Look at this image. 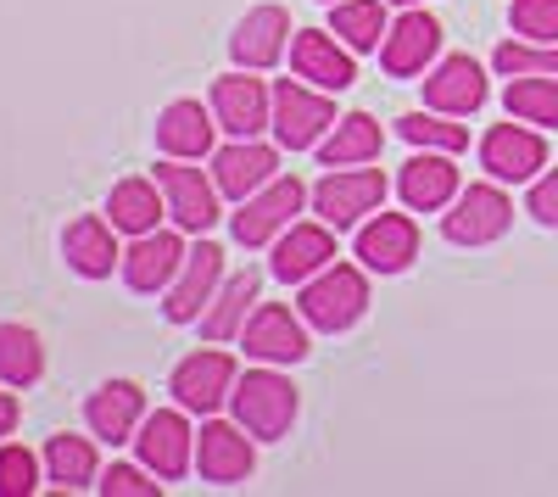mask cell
<instances>
[{"mask_svg": "<svg viewBox=\"0 0 558 497\" xmlns=\"http://www.w3.org/2000/svg\"><path fill=\"white\" fill-rule=\"evenodd\" d=\"M296 307H302V319L313 330H324V336L352 330L363 313H368V268L363 263H330V268H318V275L302 286Z\"/></svg>", "mask_w": 558, "mask_h": 497, "instance_id": "cell-1", "label": "cell"}, {"mask_svg": "<svg viewBox=\"0 0 558 497\" xmlns=\"http://www.w3.org/2000/svg\"><path fill=\"white\" fill-rule=\"evenodd\" d=\"M229 409H235V420L257 436V441H279L291 436L296 414H302V397L291 386V375H279L274 364L263 369H246L235 380V391H229Z\"/></svg>", "mask_w": 558, "mask_h": 497, "instance_id": "cell-2", "label": "cell"}, {"mask_svg": "<svg viewBox=\"0 0 558 497\" xmlns=\"http://www.w3.org/2000/svg\"><path fill=\"white\" fill-rule=\"evenodd\" d=\"M307 202H313V191L302 185V179H296V173H279V179H268L257 196L241 202V213L229 218V230H235V241H241L246 252L274 246V241L296 223V213H302Z\"/></svg>", "mask_w": 558, "mask_h": 497, "instance_id": "cell-3", "label": "cell"}, {"mask_svg": "<svg viewBox=\"0 0 558 497\" xmlns=\"http://www.w3.org/2000/svg\"><path fill=\"white\" fill-rule=\"evenodd\" d=\"M336 129V101L330 89H318L307 78H279L274 84V141L286 151H307Z\"/></svg>", "mask_w": 558, "mask_h": 497, "instance_id": "cell-4", "label": "cell"}, {"mask_svg": "<svg viewBox=\"0 0 558 497\" xmlns=\"http://www.w3.org/2000/svg\"><path fill=\"white\" fill-rule=\"evenodd\" d=\"M386 173L380 168H330L313 185V213L330 223V230H352V223H363V218H375L380 207H386Z\"/></svg>", "mask_w": 558, "mask_h": 497, "instance_id": "cell-5", "label": "cell"}, {"mask_svg": "<svg viewBox=\"0 0 558 497\" xmlns=\"http://www.w3.org/2000/svg\"><path fill=\"white\" fill-rule=\"evenodd\" d=\"M151 179L162 185V196H168V218L179 223V230H191V235H207L213 223L223 218L218 213V179L213 173H202V168H191L184 157H162L157 168H151Z\"/></svg>", "mask_w": 558, "mask_h": 497, "instance_id": "cell-6", "label": "cell"}, {"mask_svg": "<svg viewBox=\"0 0 558 497\" xmlns=\"http://www.w3.org/2000/svg\"><path fill=\"white\" fill-rule=\"evenodd\" d=\"M508 223H514V202L492 179V185H463L452 196V207L441 213V235L452 246H492L508 235Z\"/></svg>", "mask_w": 558, "mask_h": 497, "instance_id": "cell-7", "label": "cell"}, {"mask_svg": "<svg viewBox=\"0 0 558 497\" xmlns=\"http://www.w3.org/2000/svg\"><path fill=\"white\" fill-rule=\"evenodd\" d=\"M235 380H241L235 357L218 352V347H202V352H191V357H179V364H173L168 391H173V402L184 414H218L229 402V391H235Z\"/></svg>", "mask_w": 558, "mask_h": 497, "instance_id": "cell-8", "label": "cell"}, {"mask_svg": "<svg viewBox=\"0 0 558 497\" xmlns=\"http://www.w3.org/2000/svg\"><path fill=\"white\" fill-rule=\"evenodd\" d=\"M134 453L162 481H184V475H191V464H196V431H191V420H184V409H157V414L140 420Z\"/></svg>", "mask_w": 558, "mask_h": 497, "instance_id": "cell-9", "label": "cell"}, {"mask_svg": "<svg viewBox=\"0 0 558 497\" xmlns=\"http://www.w3.org/2000/svg\"><path fill=\"white\" fill-rule=\"evenodd\" d=\"M481 168L497 179V185H525V179H536L547 168V141L536 123H492L486 141H481Z\"/></svg>", "mask_w": 558, "mask_h": 497, "instance_id": "cell-10", "label": "cell"}, {"mask_svg": "<svg viewBox=\"0 0 558 497\" xmlns=\"http://www.w3.org/2000/svg\"><path fill=\"white\" fill-rule=\"evenodd\" d=\"M307 330L313 325L302 319V307L291 313L286 302H263L241 325V347H246V357H257V364H302V357L313 352Z\"/></svg>", "mask_w": 558, "mask_h": 497, "instance_id": "cell-11", "label": "cell"}, {"mask_svg": "<svg viewBox=\"0 0 558 497\" xmlns=\"http://www.w3.org/2000/svg\"><path fill=\"white\" fill-rule=\"evenodd\" d=\"M252 441L257 436L241 420H213L207 414V425L196 431V470H202V481H213V486L252 481V470H257V447Z\"/></svg>", "mask_w": 558, "mask_h": 497, "instance_id": "cell-12", "label": "cell"}, {"mask_svg": "<svg viewBox=\"0 0 558 497\" xmlns=\"http://www.w3.org/2000/svg\"><path fill=\"white\" fill-rule=\"evenodd\" d=\"M213 112H218V129H229L235 141H252V134L274 129V89L252 68H235L213 78Z\"/></svg>", "mask_w": 558, "mask_h": 497, "instance_id": "cell-13", "label": "cell"}, {"mask_svg": "<svg viewBox=\"0 0 558 497\" xmlns=\"http://www.w3.org/2000/svg\"><path fill=\"white\" fill-rule=\"evenodd\" d=\"M223 286V246L213 241H196L191 252H184V268H179V280L162 291V313H168V325H196L207 302L218 296Z\"/></svg>", "mask_w": 558, "mask_h": 497, "instance_id": "cell-14", "label": "cell"}, {"mask_svg": "<svg viewBox=\"0 0 558 497\" xmlns=\"http://www.w3.org/2000/svg\"><path fill=\"white\" fill-rule=\"evenodd\" d=\"M436 57H441V23L418 7H408L380 39V68L391 78H425Z\"/></svg>", "mask_w": 558, "mask_h": 497, "instance_id": "cell-15", "label": "cell"}, {"mask_svg": "<svg viewBox=\"0 0 558 497\" xmlns=\"http://www.w3.org/2000/svg\"><path fill=\"white\" fill-rule=\"evenodd\" d=\"M336 235L324 218H296L286 235L274 241V280H286V286H307L318 268H330L336 263Z\"/></svg>", "mask_w": 558, "mask_h": 497, "instance_id": "cell-16", "label": "cell"}, {"mask_svg": "<svg viewBox=\"0 0 558 497\" xmlns=\"http://www.w3.org/2000/svg\"><path fill=\"white\" fill-rule=\"evenodd\" d=\"M291 68H296V78L330 89V96H341V89L357 84V62L330 28H296L291 34Z\"/></svg>", "mask_w": 558, "mask_h": 497, "instance_id": "cell-17", "label": "cell"}, {"mask_svg": "<svg viewBox=\"0 0 558 497\" xmlns=\"http://www.w3.org/2000/svg\"><path fill=\"white\" fill-rule=\"evenodd\" d=\"M418 257V223L413 213H375L357 230V263L368 275H402Z\"/></svg>", "mask_w": 558, "mask_h": 497, "instance_id": "cell-18", "label": "cell"}, {"mask_svg": "<svg viewBox=\"0 0 558 497\" xmlns=\"http://www.w3.org/2000/svg\"><path fill=\"white\" fill-rule=\"evenodd\" d=\"M291 12L286 7H252L235 34H229V57H235V68H252V73H268L279 57H286L291 45Z\"/></svg>", "mask_w": 558, "mask_h": 497, "instance_id": "cell-19", "label": "cell"}, {"mask_svg": "<svg viewBox=\"0 0 558 497\" xmlns=\"http://www.w3.org/2000/svg\"><path fill=\"white\" fill-rule=\"evenodd\" d=\"M184 246L173 230H146V235H134V246L123 252V280H129V291H140V296H157V291H168L173 280H179V268H184Z\"/></svg>", "mask_w": 558, "mask_h": 497, "instance_id": "cell-20", "label": "cell"}, {"mask_svg": "<svg viewBox=\"0 0 558 497\" xmlns=\"http://www.w3.org/2000/svg\"><path fill=\"white\" fill-rule=\"evenodd\" d=\"M213 179L229 202H246L268 185V179H279V151L268 141H257V134L252 141H229V146L213 151Z\"/></svg>", "mask_w": 558, "mask_h": 497, "instance_id": "cell-21", "label": "cell"}, {"mask_svg": "<svg viewBox=\"0 0 558 497\" xmlns=\"http://www.w3.org/2000/svg\"><path fill=\"white\" fill-rule=\"evenodd\" d=\"M397 191H402L408 213H441V207H452V196L463 191L452 151H413L402 162V173H397Z\"/></svg>", "mask_w": 558, "mask_h": 497, "instance_id": "cell-22", "label": "cell"}, {"mask_svg": "<svg viewBox=\"0 0 558 497\" xmlns=\"http://www.w3.org/2000/svg\"><path fill=\"white\" fill-rule=\"evenodd\" d=\"M62 257H68L73 275H84V280H107L112 268H123L118 223H112V218H96V213L73 218L68 230H62Z\"/></svg>", "mask_w": 558, "mask_h": 497, "instance_id": "cell-23", "label": "cell"}, {"mask_svg": "<svg viewBox=\"0 0 558 497\" xmlns=\"http://www.w3.org/2000/svg\"><path fill=\"white\" fill-rule=\"evenodd\" d=\"M418 84H425V107H436V112L470 118V112L486 107V68H481L475 57H447V62H436Z\"/></svg>", "mask_w": 558, "mask_h": 497, "instance_id": "cell-24", "label": "cell"}, {"mask_svg": "<svg viewBox=\"0 0 558 497\" xmlns=\"http://www.w3.org/2000/svg\"><path fill=\"white\" fill-rule=\"evenodd\" d=\"M84 420H89V436L123 447V441H134L140 420H146V391H140L134 380H107V386L89 391Z\"/></svg>", "mask_w": 558, "mask_h": 497, "instance_id": "cell-25", "label": "cell"}, {"mask_svg": "<svg viewBox=\"0 0 558 497\" xmlns=\"http://www.w3.org/2000/svg\"><path fill=\"white\" fill-rule=\"evenodd\" d=\"M213 134H218V112H207L202 101H173L157 118V146L162 157H184V162H202L213 157Z\"/></svg>", "mask_w": 558, "mask_h": 497, "instance_id": "cell-26", "label": "cell"}, {"mask_svg": "<svg viewBox=\"0 0 558 497\" xmlns=\"http://www.w3.org/2000/svg\"><path fill=\"white\" fill-rule=\"evenodd\" d=\"M380 146H386V129L368 118V112H347L318 141V157H324V168H357V162H375Z\"/></svg>", "mask_w": 558, "mask_h": 497, "instance_id": "cell-27", "label": "cell"}, {"mask_svg": "<svg viewBox=\"0 0 558 497\" xmlns=\"http://www.w3.org/2000/svg\"><path fill=\"white\" fill-rule=\"evenodd\" d=\"M257 291H263V275L257 268H241V275H229L223 286H218V296L207 302V313H202V336L207 341H229V336H241V325H246V307L257 302Z\"/></svg>", "mask_w": 558, "mask_h": 497, "instance_id": "cell-28", "label": "cell"}, {"mask_svg": "<svg viewBox=\"0 0 558 497\" xmlns=\"http://www.w3.org/2000/svg\"><path fill=\"white\" fill-rule=\"evenodd\" d=\"M168 213V196L157 179H118L107 196V218L118 223V235H146L157 230V218Z\"/></svg>", "mask_w": 558, "mask_h": 497, "instance_id": "cell-29", "label": "cell"}, {"mask_svg": "<svg viewBox=\"0 0 558 497\" xmlns=\"http://www.w3.org/2000/svg\"><path fill=\"white\" fill-rule=\"evenodd\" d=\"M45 475H51L62 492H84L101 481V453L89 436H73V431H57L45 441Z\"/></svg>", "mask_w": 558, "mask_h": 497, "instance_id": "cell-30", "label": "cell"}, {"mask_svg": "<svg viewBox=\"0 0 558 497\" xmlns=\"http://www.w3.org/2000/svg\"><path fill=\"white\" fill-rule=\"evenodd\" d=\"M330 34L347 51H380L386 39V0H336L330 7Z\"/></svg>", "mask_w": 558, "mask_h": 497, "instance_id": "cell-31", "label": "cell"}, {"mask_svg": "<svg viewBox=\"0 0 558 497\" xmlns=\"http://www.w3.org/2000/svg\"><path fill=\"white\" fill-rule=\"evenodd\" d=\"M45 375V347L28 325H0V380L7 386H34Z\"/></svg>", "mask_w": 558, "mask_h": 497, "instance_id": "cell-32", "label": "cell"}, {"mask_svg": "<svg viewBox=\"0 0 558 497\" xmlns=\"http://www.w3.org/2000/svg\"><path fill=\"white\" fill-rule=\"evenodd\" d=\"M397 134L413 146V151H463L470 146V129L463 123H452V112H408V118H397Z\"/></svg>", "mask_w": 558, "mask_h": 497, "instance_id": "cell-33", "label": "cell"}, {"mask_svg": "<svg viewBox=\"0 0 558 497\" xmlns=\"http://www.w3.org/2000/svg\"><path fill=\"white\" fill-rule=\"evenodd\" d=\"M502 101H508V118H525L536 129H558V78H536V73L508 78Z\"/></svg>", "mask_w": 558, "mask_h": 497, "instance_id": "cell-34", "label": "cell"}, {"mask_svg": "<svg viewBox=\"0 0 558 497\" xmlns=\"http://www.w3.org/2000/svg\"><path fill=\"white\" fill-rule=\"evenodd\" d=\"M492 68L502 78H558V45H542V39H502L497 51H492Z\"/></svg>", "mask_w": 558, "mask_h": 497, "instance_id": "cell-35", "label": "cell"}, {"mask_svg": "<svg viewBox=\"0 0 558 497\" xmlns=\"http://www.w3.org/2000/svg\"><path fill=\"white\" fill-rule=\"evenodd\" d=\"M508 23H514L520 39L558 45V0H514V7H508Z\"/></svg>", "mask_w": 558, "mask_h": 497, "instance_id": "cell-36", "label": "cell"}, {"mask_svg": "<svg viewBox=\"0 0 558 497\" xmlns=\"http://www.w3.org/2000/svg\"><path fill=\"white\" fill-rule=\"evenodd\" d=\"M101 497H162V475H151L146 464H112L96 481Z\"/></svg>", "mask_w": 558, "mask_h": 497, "instance_id": "cell-37", "label": "cell"}, {"mask_svg": "<svg viewBox=\"0 0 558 497\" xmlns=\"http://www.w3.org/2000/svg\"><path fill=\"white\" fill-rule=\"evenodd\" d=\"M39 486V459L28 453V447L7 441L0 447V497H28Z\"/></svg>", "mask_w": 558, "mask_h": 497, "instance_id": "cell-38", "label": "cell"}, {"mask_svg": "<svg viewBox=\"0 0 558 497\" xmlns=\"http://www.w3.org/2000/svg\"><path fill=\"white\" fill-rule=\"evenodd\" d=\"M525 213L542 223V230H558V168H547V173H536V179H531Z\"/></svg>", "mask_w": 558, "mask_h": 497, "instance_id": "cell-39", "label": "cell"}, {"mask_svg": "<svg viewBox=\"0 0 558 497\" xmlns=\"http://www.w3.org/2000/svg\"><path fill=\"white\" fill-rule=\"evenodd\" d=\"M17 391V386H12ZM12 391H0V436H12L17 431V420H23V409H17V397Z\"/></svg>", "mask_w": 558, "mask_h": 497, "instance_id": "cell-40", "label": "cell"}, {"mask_svg": "<svg viewBox=\"0 0 558 497\" xmlns=\"http://www.w3.org/2000/svg\"><path fill=\"white\" fill-rule=\"evenodd\" d=\"M391 7H413V0H391Z\"/></svg>", "mask_w": 558, "mask_h": 497, "instance_id": "cell-41", "label": "cell"}, {"mask_svg": "<svg viewBox=\"0 0 558 497\" xmlns=\"http://www.w3.org/2000/svg\"><path fill=\"white\" fill-rule=\"evenodd\" d=\"M324 7H336V0H324Z\"/></svg>", "mask_w": 558, "mask_h": 497, "instance_id": "cell-42", "label": "cell"}]
</instances>
